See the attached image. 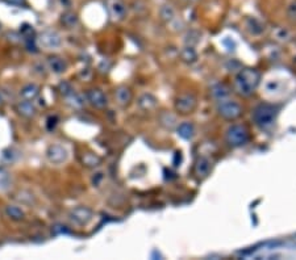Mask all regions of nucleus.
Segmentation results:
<instances>
[{
    "label": "nucleus",
    "instance_id": "nucleus-1",
    "mask_svg": "<svg viewBox=\"0 0 296 260\" xmlns=\"http://www.w3.org/2000/svg\"><path fill=\"white\" fill-rule=\"evenodd\" d=\"M261 75L254 68H244L238 72L234 79V90L241 96H250L258 87Z\"/></svg>",
    "mask_w": 296,
    "mask_h": 260
},
{
    "label": "nucleus",
    "instance_id": "nucleus-2",
    "mask_svg": "<svg viewBox=\"0 0 296 260\" xmlns=\"http://www.w3.org/2000/svg\"><path fill=\"white\" fill-rule=\"evenodd\" d=\"M277 110L269 104H261L253 112V120L261 129H270L275 122Z\"/></svg>",
    "mask_w": 296,
    "mask_h": 260
},
{
    "label": "nucleus",
    "instance_id": "nucleus-3",
    "mask_svg": "<svg viewBox=\"0 0 296 260\" xmlns=\"http://www.w3.org/2000/svg\"><path fill=\"white\" fill-rule=\"evenodd\" d=\"M226 141L232 147L244 146L249 141V133L242 125H232L226 132Z\"/></svg>",
    "mask_w": 296,
    "mask_h": 260
},
{
    "label": "nucleus",
    "instance_id": "nucleus-4",
    "mask_svg": "<svg viewBox=\"0 0 296 260\" xmlns=\"http://www.w3.org/2000/svg\"><path fill=\"white\" fill-rule=\"evenodd\" d=\"M218 112L219 114L225 118V120H236L241 116V106L238 103L233 102V100H220L218 104Z\"/></svg>",
    "mask_w": 296,
    "mask_h": 260
},
{
    "label": "nucleus",
    "instance_id": "nucleus-5",
    "mask_svg": "<svg viewBox=\"0 0 296 260\" xmlns=\"http://www.w3.org/2000/svg\"><path fill=\"white\" fill-rule=\"evenodd\" d=\"M69 217H70V221L75 223L76 226H86L87 223L90 222L92 217H94V213H92L90 208L76 207L70 210Z\"/></svg>",
    "mask_w": 296,
    "mask_h": 260
},
{
    "label": "nucleus",
    "instance_id": "nucleus-6",
    "mask_svg": "<svg viewBox=\"0 0 296 260\" xmlns=\"http://www.w3.org/2000/svg\"><path fill=\"white\" fill-rule=\"evenodd\" d=\"M38 45L44 48V49L52 50V49H57V48H60L61 44H62V38L58 33H57L56 30H45V32H42L37 38Z\"/></svg>",
    "mask_w": 296,
    "mask_h": 260
},
{
    "label": "nucleus",
    "instance_id": "nucleus-7",
    "mask_svg": "<svg viewBox=\"0 0 296 260\" xmlns=\"http://www.w3.org/2000/svg\"><path fill=\"white\" fill-rule=\"evenodd\" d=\"M196 98L191 94L180 95L175 102V109L182 114L192 113L196 108Z\"/></svg>",
    "mask_w": 296,
    "mask_h": 260
},
{
    "label": "nucleus",
    "instance_id": "nucleus-8",
    "mask_svg": "<svg viewBox=\"0 0 296 260\" xmlns=\"http://www.w3.org/2000/svg\"><path fill=\"white\" fill-rule=\"evenodd\" d=\"M46 158L53 164H62L68 160V151L61 145H52L46 150Z\"/></svg>",
    "mask_w": 296,
    "mask_h": 260
},
{
    "label": "nucleus",
    "instance_id": "nucleus-9",
    "mask_svg": "<svg viewBox=\"0 0 296 260\" xmlns=\"http://www.w3.org/2000/svg\"><path fill=\"white\" fill-rule=\"evenodd\" d=\"M105 7L115 20H123L127 15V5L123 0H105Z\"/></svg>",
    "mask_w": 296,
    "mask_h": 260
},
{
    "label": "nucleus",
    "instance_id": "nucleus-10",
    "mask_svg": "<svg viewBox=\"0 0 296 260\" xmlns=\"http://www.w3.org/2000/svg\"><path fill=\"white\" fill-rule=\"evenodd\" d=\"M211 170H212V163H211L210 159L206 158V156L198 158L195 166H194V173L198 179H206L210 175Z\"/></svg>",
    "mask_w": 296,
    "mask_h": 260
},
{
    "label": "nucleus",
    "instance_id": "nucleus-11",
    "mask_svg": "<svg viewBox=\"0 0 296 260\" xmlns=\"http://www.w3.org/2000/svg\"><path fill=\"white\" fill-rule=\"evenodd\" d=\"M87 100L90 102V104L95 108H98V109H101V108H104L108 102H107V98H105V95L101 92L100 90H90L87 92L86 95Z\"/></svg>",
    "mask_w": 296,
    "mask_h": 260
},
{
    "label": "nucleus",
    "instance_id": "nucleus-12",
    "mask_svg": "<svg viewBox=\"0 0 296 260\" xmlns=\"http://www.w3.org/2000/svg\"><path fill=\"white\" fill-rule=\"evenodd\" d=\"M16 112L20 114V116L26 117V118H32V117L36 116L37 113V109H36V106L32 102L29 100H24L23 102L17 103V105H16Z\"/></svg>",
    "mask_w": 296,
    "mask_h": 260
},
{
    "label": "nucleus",
    "instance_id": "nucleus-13",
    "mask_svg": "<svg viewBox=\"0 0 296 260\" xmlns=\"http://www.w3.org/2000/svg\"><path fill=\"white\" fill-rule=\"evenodd\" d=\"M20 95H21V98L24 100H29V102H33L34 99L38 98V95H40V86L34 83H29L24 86L20 91Z\"/></svg>",
    "mask_w": 296,
    "mask_h": 260
},
{
    "label": "nucleus",
    "instance_id": "nucleus-14",
    "mask_svg": "<svg viewBox=\"0 0 296 260\" xmlns=\"http://www.w3.org/2000/svg\"><path fill=\"white\" fill-rule=\"evenodd\" d=\"M48 66L52 70L54 74H62V72L66 71L68 68V64L64 60V58L57 57V55H53V57H49L48 59Z\"/></svg>",
    "mask_w": 296,
    "mask_h": 260
},
{
    "label": "nucleus",
    "instance_id": "nucleus-15",
    "mask_svg": "<svg viewBox=\"0 0 296 260\" xmlns=\"http://www.w3.org/2000/svg\"><path fill=\"white\" fill-rule=\"evenodd\" d=\"M115 98H116V102L119 103L121 106L128 105L132 100V91L125 86L119 87L116 90V92H115Z\"/></svg>",
    "mask_w": 296,
    "mask_h": 260
},
{
    "label": "nucleus",
    "instance_id": "nucleus-16",
    "mask_svg": "<svg viewBox=\"0 0 296 260\" xmlns=\"http://www.w3.org/2000/svg\"><path fill=\"white\" fill-rule=\"evenodd\" d=\"M139 105L144 110H151L158 105V102L151 94H144L139 99Z\"/></svg>",
    "mask_w": 296,
    "mask_h": 260
},
{
    "label": "nucleus",
    "instance_id": "nucleus-17",
    "mask_svg": "<svg viewBox=\"0 0 296 260\" xmlns=\"http://www.w3.org/2000/svg\"><path fill=\"white\" fill-rule=\"evenodd\" d=\"M159 16H161V19L166 23H173L176 20V12L174 9L173 5H170V4H163L159 9Z\"/></svg>",
    "mask_w": 296,
    "mask_h": 260
},
{
    "label": "nucleus",
    "instance_id": "nucleus-18",
    "mask_svg": "<svg viewBox=\"0 0 296 260\" xmlns=\"http://www.w3.org/2000/svg\"><path fill=\"white\" fill-rule=\"evenodd\" d=\"M176 130H178V134L184 140H191L194 134H195V128H194V125L191 122H182L176 128Z\"/></svg>",
    "mask_w": 296,
    "mask_h": 260
},
{
    "label": "nucleus",
    "instance_id": "nucleus-19",
    "mask_svg": "<svg viewBox=\"0 0 296 260\" xmlns=\"http://www.w3.org/2000/svg\"><path fill=\"white\" fill-rule=\"evenodd\" d=\"M78 20H79L78 15L72 11L65 12V13H62V16H61V23H62V25H64V27L68 28V29H72V28H74L75 25L78 24Z\"/></svg>",
    "mask_w": 296,
    "mask_h": 260
},
{
    "label": "nucleus",
    "instance_id": "nucleus-20",
    "mask_svg": "<svg viewBox=\"0 0 296 260\" xmlns=\"http://www.w3.org/2000/svg\"><path fill=\"white\" fill-rule=\"evenodd\" d=\"M5 214L12 219V221H23L25 217V213L21 208L16 207V205H8L5 207Z\"/></svg>",
    "mask_w": 296,
    "mask_h": 260
},
{
    "label": "nucleus",
    "instance_id": "nucleus-21",
    "mask_svg": "<svg viewBox=\"0 0 296 260\" xmlns=\"http://www.w3.org/2000/svg\"><path fill=\"white\" fill-rule=\"evenodd\" d=\"M82 163L86 167H90V168H95V167H99L101 164V158L98 156L96 154H92V153H87L82 156Z\"/></svg>",
    "mask_w": 296,
    "mask_h": 260
},
{
    "label": "nucleus",
    "instance_id": "nucleus-22",
    "mask_svg": "<svg viewBox=\"0 0 296 260\" xmlns=\"http://www.w3.org/2000/svg\"><path fill=\"white\" fill-rule=\"evenodd\" d=\"M182 59L186 62V63H194L198 59V54H196L195 49L192 48V46H186L183 50H182Z\"/></svg>",
    "mask_w": 296,
    "mask_h": 260
},
{
    "label": "nucleus",
    "instance_id": "nucleus-23",
    "mask_svg": "<svg viewBox=\"0 0 296 260\" xmlns=\"http://www.w3.org/2000/svg\"><path fill=\"white\" fill-rule=\"evenodd\" d=\"M159 121H161V124L163 125L165 128L171 129L174 125H175L176 118L175 116H173V114L169 113V112H165V113H162L161 116H159Z\"/></svg>",
    "mask_w": 296,
    "mask_h": 260
},
{
    "label": "nucleus",
    "instance_id": "nucleus-24",
    "mask_svg": "<svg viewBox=\"0 0 296 260\" xmlns=\"http://www.w3.org/2000/svg\"><path fill=\"white\" fill-rule=\"evenodd\" d=\"M247 28H249V30H250L251 33H254V34L262 33V30L265 29L262 24L259 23L257 19H254V17H251V19L247 20Z\"/></svg>",
    "mask_w": 296,
    "mask_h": 260
},
{
    "label": "nucleus",
    "instance_id": "nucleus-25",
    "mask_svg": "<svg viewBox=\"0 0 296 260\" xmlns=\"http://www.w3.org/2000/svg\"><path fill=\"white\" fill-rule=\"evenodd\" d=\"M68 102L69 104H70L72 106H74V108H82L83 104H84V100L82 99V96L78 94H75V92H73L72 95H69Z\"/></svg>",
    "mask_w": 296,
    "mask_h": 260
},
{
    "label": "nucleus",
    "instance_id": "nucleus-26",
    "mask_svg": "<svg viewBox=\"0 0 296 260\" xmlns=\"http://www.w3.org/2000/svg\"><path fill=\"white\" fill-rule=\"evenodd\" d=\"M212 94H214V96L216 99H219V100H222V99H225L226 96H228L229 91H228V88L224 86V84H218V86L215 87L214 90H212Z\"/></svg>",
    "mask_w": 296,
    "mask_h": 260
},
{
    "label": "nucleus",
    "instance_id": "nucleus-27",
    "mask_svg": "<svg viewBox=\"0 0 296 260\" xmlns=\"http://www.w3.org/2000/svg\"><path fill=\"white\" fill-rule=\"evenodd\" d=\"M58 91L61 92V95H64L66 98H68L69 95H72L73 92H74L72 84L68 83V82H61L60 86H58Z\"/></svg>",
    "mask_w": 296,
    "mask_h": 260
},
{
    "label": "nucleus",
    "instance_id": "nucleus-28",
    "mask_svg": "<svg viewBox=\"0 0 296 260\" xmlns=\"http://www.w3.org/2000/svg\"><path fill=\"white\" fill-rule=\"evenodd\" d=\"M16 155L15 151L12 150V149H7V150L3 151V154H1V159H3L5 163H12L15 160Z\"/></svg>",
    "mask_w": 296,
    "mask_h": 260
},
{
    "label": "nucleus",
    "instance_id": "nucleus-29",
    "mask_svg": "<svg viewBox=\"0 0 296 260\" xmlns=\"http://www.w3.org/2000/svg\"><path fill=\"white\" fill-rule=\"evenodd\" d=\"M287 16H289V19L291 21L296 23V0L291 1L289 7H287Z\"/></svg>",
    "mask_w": 296,
    "mask_h": 260
},
{
    "label": "nucleus",
    "instance_id": "nucleus-30",
    "mask_svg": "<svg viewBox=\"0 0 296 260\" xmlns=\"http://www.w3.org/2000/svg\"><path fill=\"white\" fill-rule=\"evenodd\" d=\"M9 184V175L7 171L0 170V188H7Z\"/></svg>",
    "mask_w": 296,
    "mask_h": 260
},
{
    "label": "nucleus",
    "instance_id": "nucleus-31",
    "mask_svg": "<svg viewBox=\"0 0 296 260\" xmlns=\"http://www.w3.org/2000/svg\"><path fill=\"white\" fill-rule=\"evenodd\" d=\"M21 34H23V37L26 38V40H30V38H33V34H34L33 27H30V25L25 24V25L21 28Z\"/></svg>",
    "mask_w": 296,
    "mask_h": 260
},
{
    "label": "nucleus",
    "instance_id": "nucleus-32",
    "mask_svg": "<svg viewBox=\"0 0 296 260\" xmlns=\"http://www.w3.org/2000/svg\"><path fill=\"white\" fill-rule=\"evenodd\" d=\"M57 122H58V118H57V116H50L49 118H48V124H46V128H48V130H50V132H52L53 129L57 126Z\"/></svg>",
    "mask_w": 296,
    "mask_h": 260
},
{
    "label": "nucleus",
    "instance_id": "nucleus-33",
    "mask_svg": "<svg viewBox=\"0 0 296 260\" xmlns=\"http://www.w3.org/2000/svg\"><path fill=\"white\" fill-rule=\"evenodd\" d=\"M275 36H277V38H279V40H283V38L289 37V32L279 28V29H277V32H275Z\"/></svg>",
    "mask_w": 296,
    "mask_h": 260
},
{
    "label": "nucleus",
    "instance_id": "nucleus-34",
    "mask_svg": "<svg viewBox=\"0 0 296 260\" xmlns=\"http://www.w3.org/2000/svg\"><path fill=\"white\" fill-rule=\"evenodd\" d=\"M8 4H12V5H21V4H24V1L25 0H5Z\"/></svg>",
    "mask_w": 296,
    "mask_h": 260
},
{
    "label": "nucleus",
    "instance_id": "nucleus-35",
    "mask_svg": "<svg viewBox=\"0 0 296 260\" xmlns=\"http://www.w3.org/2000/svg\"><path fill=\"white\" fill-rule=\"evenodd\" d=\"M3 102H4V99H3V96H1V94H0V105L3 104Z\"/></svg>",
    "mask_w": 296,
    "mask_h": 260
},
{
    "label": "nucleus",
    "instance_id": "nucleus-36",
    "mask_svg": "<svg viewBox=\"0 0 296 260\" xmlns=\"http://www.w3.org/2000/svg\"><path fill=\"white\" fill-rule=\"evenodd\" d=\"M188 1H198V0H188Z\"/></svg>",
    "mask_w": 296,
    "mask_h": 260
}]
</instances>
